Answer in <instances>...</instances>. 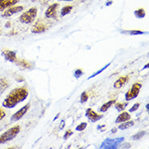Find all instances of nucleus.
<instances>
[{"label":"nucleus","instance_id":"obj_25","mask_svg":"<svg viewBox=\"0 0 149 149\" xmlns=\"http://www.w3.org/2000/svg\"><path fill=\"white\" fill-rule=\"evenodd\" d=\"M86 126H87V124L86 122H82V123H81L80 125H78L77 126L76 130L77 131H82V130H84L86 128Z\"/></svg>","mask_w":149,"mask_h":149},{"label":"nucleus","instance_id":"obj_6","mask_svg":"<svg viewBox=\"0 0 149 149\" xmlns=\"http://www.w3.org/2000/svg\"><path fill=\"white\" fill-rule=\"evenodd\" d=\"M30 108V104L29 103L27 104H25L23 107V108H21V109L19 110V111H17L16 113H14L13 115L11 117V121L13 122V121H18V120H20L21 117H23L25 113L28 112V110Z\"/></svg>","mask_w":149,"mask_h":149},{"label":"nucleus","instance_id":"obj_16","mask_svg":"<svg viewBox=\"0 0 149 149\" xmlns=\"http://www.w3.org/2000/svg\"><path fill=\"white\" fill-rule=\"evenodd\" d=\"M134 125V122L133 121H124V122H122V124L118 126V129L121 130H124L126 129H129L130 127H131V126H133Z\"/></svg>","mask_w":149,"mask_h":149},{"label":"nucleus","instance_id":"obj_29","mask_svg":"<svg viewBox=\"0 0 149 149\" xmlns=\"http://www.w3.org/2000/svg\"><path fill=\"white\" fill-rule=\"evenodd\" d=\"M6 116V114H5V112H4L3 110L2 109H0V120H2L4 117Z\"/></svg>","mask_w":149,"mask_h":149},{"label":"nucleus","instance_id":"obj_22","mask_svg":"<svg viewBox=\"0 0 149 149\" xmlns=\"http://www.w3.org/2000/svg\"><path fill=\"white\" fill-rule=\"evenodd\" d=\"M145 131H140V132H139V133H137L136 134L131 136V139H134V140H139V139H142V138L143 137V136L145 135Z\"/></svg>","mask_w":149,"mask_h":149},{"label":"nucleus","instance_id":"obj_4","mask_svg":"<svg viewBox=\"0 0 149 149\" xmlns=\"http://www.w3.org/2000/svg\"><path fill=\"white\" fill-rule=\"evenodd\" d=\"M38 10L36 8H31L28 11L24 12L20 16V21L24 24H30L33 23L37 16Z\"/></svg>","mask_w":149,"mask_h":149},{"label":"nucleus","instance_id":"obj_28","mask_svg":"<svg viewBox=\"0 0 149 149\" xmlns=\"http://www.w3.org/2000/svg\"><path fill=\"white\" fill-rule=\"evenodd\" d=\"M139 103L135 104L134 105L131 109H130V113H133V112H135V111H136V110L139 109Z\"/></svg>","mask_w":149,"mask_h":149},{"label":"nucleus","instance_id":"obj_18","mask_svg":"<svg viewBox=\"0 0 149 149\" xmlns=\"http://www.w3.org/2000/svg\"><path fill=\"white\" fill-rule=\"evenodd\" d=\"M16 64L19 65L20 67L23 68V69H30L31 68V65L29 64V62L24 60H20V61H16Z\"/></svg>","mask_w":149,"mask_h":149},{"label":"nucleus","instance_id":"obj_17","mask_svg":"<svg viewBox=\"0 0 149 149\" xmlns=\"http://www.w3.org/2000/svg\"><path fill=\"white\" fill-rule=\"evenodd\" d=\"M115 104V100H109L108 101L107 103H105L104 104L101 106V108L100 109V111L101 113H105L106 111H108V109L112 106L113 104Z\"/></svg>","mask_w":149,"mask_h":149},{"label":"nucleus","instance_id":"obj_27","mask_svg":"<svg viewBox=\"0 0 149 149\" xmlns=\"http://www.w3.org/2000/svg\"><path fill=\"white\" fill-rule=\"evenodd\" d=\"M72 134H73V131L72 130H67L65 132V135H64V139H68Z\"/></svg>","mask_w":149,"mask_h":149},{"label":"nucleus","instance_id":"obj_2","mask_svg":"<svg viewBox=\"0 0 149 149\" xmlns=\"http://www.w3.org/2000/svg\"><path fill=\"white\" fill-rule=\"evenodd\" d=\"M20 130V126L16 125V126H14L11 129L8 130L7 131H5L3 134H2L0 135V144L5 143L7 142L12 140L13 139H15L17 136V134H19Z\"/></svg>","mask_w":149,"mask_h":149},{"label":"nucleus","instance_id":"obj_5","mask_svg":"<svg viewBox=\"0 0 149 149\" xmlns=\"http://www.w3.org/2000/svg\"><path fill=\"white\" fill-rule=\"evenodd\" d=\"M142 87V85L140 83H134V84L131 86V88L130 89V91L128 92H126L125 94V100L130 101L131 100L135 99L136 97L139 95V91H140V89Z\"/></svg>","mask_w":149,"mask_h":149},{"label":"nucleus","instance_id":"obj_20","mask_svg":"<svg viewBox=\"0 0 149 149\" xmlns=\"http://www.w3.org/2000/svg\"><path fill=\"white\" fill-rule=\"evenodd\" d=\"M72 9H73L72 6H65V7H64L61 10V16H65L66 15H68L69 13L71 12Z\"/></svg>","mask_w":149,"mask_h":149},{"label":"nucleus","instance_id":"obj_33","mask_svg":"<svg viewBox=\"0 0 149 149\" xmlns=\"http://www.w3.org/2000/svg\"><path fill=\"white\" fill-rule=\"evenodd\" d=\"M111 3H112V2H109V3H107V4H106V5L108 6V5H110Z\"/></svg>","mask_w":149,"mask_h":149},{"label":"nucleus","instance_id":"obj_21","mask_svg":"<svg viewBox=\"0 0 149 149\" xmlns=\"http://www.w3.org/2000/svg\"><path fill=\"white\" fill-rule=\"evenodd\" d=\"M127 105H128V102H125V103H117V104L115 105V108L117 109V111L121 112V111H123L127 107Z\"/></svg>","mask_w":149,"mask_h":149},{"label":"nucleus","instance_id":"obj_32","mask_svg":"<svg viewBox=\"0 0 149 149\" xmlns=\"http://www.w3.org/2000/svg\"><path fill=\"white\" fill-rule=\"evenodd\" d=\"M59 116H60V114H58V115H57L56 117H55V118H54V120H56V119H57V118L59 117Z\"/></svg>","mask_w":149,"mask_h":149},{"label":"nucleus","instance_id":"obj_7","mask_svg":"<svg viewBox=\"0 0 149 149\" xmlns=\"http://www.w3.org/2000/svg\"><path fill=\"white\" fill-rule=\"evenodd\" d=\"M86 117H87L89 121H91V122H96L103 118V115L98 114L95 111H93L91 109H88L86 111Z\"/></svg>","mask_w":149,"mask_h":149},{"label":"nucleus","instance_id":"obj_30","mask_svg":"<svg viewBox=\"0 0 149 149\" xmlns=\"http://www.w3.org/2000/svg\"><path fill=\"white\" fill-rule=\"evenodd\" d=\"M121 148H130V143H125L124 145H122L121 147Z\"/></svg>","mask_w":149,"mask_h":149},{"label":"nucleus","instance_id":"obj_12","mask_svg":"<svg viewBox=\"0 0 149 149\" xmlns=\"http://www.w3.org/2000/svg\"><path fill=\"white\" fill-rule=\"evenodd\" d=\"M128 80H129V77L128 76L121 77L120 78H118V79L115 81V83L113 84V87L117 89L121 88V87H122V86L127 82V81Z\"/></svg>","mask_w":149,"mask_h":149},{"label":"nucleus","instance_id":"obj_19","mask_svg":"<svg viewBox=\"0 0 149 149\" xmlns=\"http://www.w3.org/2000/svg\"><path fill=\"white\" fill-rule=\"evenodd\" d=\"M134 14L137 18H143L146 15L145 11L143 8H139V9L136 10L135 12H134Z\"/></svg>","mask_w":149,"mask_h":149},{"label":"nucleus","instance_id":"obj_23","mask_svg":"<svg viewBox=\"0 0 149 149\" xmlns=\"http://www.w3.org/2000/svg\"><path fill=\"white\" fill-rule=\"evenodd\" d=\"M111 65V63H109V64H108V65H105V66H104V67L103 68V69H100L99 71H97L96 73H94V74H92V75H91V77H89L88 79H91V78H92V77H94L97 76L98 74H100V73H102V72H103V71H104L105 69H107V68H108V67H109V65Z\"/></svg>","mask_w":149,"mask_h":149},{"label":"nucleus","instance_id":"obj_1","mask_svg":"<svg viewBox=\"0 0 149 149\" xmlns=\"http://www.w3.org/2000/svg\"><path fill=\"white\" fill-rule=\"evenodd\" d=\"M28 90L25 87H18L12 90L3 102V106L7 109H13L18 104L26 100L28 97Z\"/></svg>","mask_w":149,"mask_h":149},{"label":"nucleus","instance_id":"obj_15","mask_svg":"<svg viewBox=\"0 0 149 149\" xmlns=\"http://www.w3.org/2000/svg\"><path fill=\"white\" fill-rule=\"evenodd\" d=\"M123 33H127L130 34L131 36H136V35H141V34H145L148 33V32H143L141 30H137V29H132V30H125V31H122Z\"/></svg>","mask_w":149,"mask_h":149},{"label":"nucleus","instance_id":"obj_35","mask_svg":"<svg viewBox=\"0 0 149 149\" xmlns=\"http://www.w3.org/2000/svg\"><path fill=\"white\" fill-rule=\"evenodd\" d=\"M116 130H116V129L112 130V131H113V132H116Z\"/></svg>","mask_w":149,"mask_h":149},{"label":"nucleus","instance_id":"obj_14","mask_svg":"<svg viewBox=\"0 0 149 149\" xmlns=\"http://www.w3.org/2000/svg\"><path fill=\"white\" fill-rule=\"evenodd\" d=\"M130 115L129 113H127V112H123V113H121L118 117H117V119H116V123H121V122H124V121H129L130 120Z\"/></svg>","mask_w":149,"mask_h":149},{"label":"nucleus","instance_id":"obj_31","mask_svg":"<svg viewBox=\"0 0 149 149\" xmlns=\"http://www.w3.org/2000/svg\"><path fill=\"white\" fill-rule=\"evenodd\" d=\"M65 121H61V125H60V129H61V130L64 129V127H65Z\"/></svg>","mask_w":149,"mask_h":149},{"label":"nucleus","instance_id":"obj_11","mask_svg":"<svg viewBox=\"0 0 149 149\" xmlns=\"http://www.w3.org/2000/svg\"><path fill=\"white\" fill-rule=\"evenodd\" d=\"M3 55L7 61L10 62H16V54L15 52L9 51V50H4L3 52Z\"/></svg>","mask_w":149,"mask_h":149},{"label":"nucleus","instance_id":"obj_26","mask_svg":"<svg viewBox=\"0 0 149 149\" xmlns=\"http://www.w3.org/2000/svg\"><path fill=\"white\" fill-rule=\"evenodd\" d=\"M82 74H83L82 70L80 69H77L76 71H75V73H74V77H75L76 78H79L80 77L82 76Z\"/></svg>","mask_w":149,"mask_h":149},{"label":"nucleus","instance_id":"obj_9","mask_svg":"<svg viewBox=\"0 0 149 149\" xmlns=\"http://www.w3.org/2000/svg\"><path fill=\"white\" fill-rule=\"evenodd\" d=\"M58 7H59L58 3L52 4L45 12L46 17L47 18H55L56 16V10Z\"/></svg>","mask_w":149,"mask_h":149},{"label":"nucleus","instance_id":"obj_24","mask_svg":"<svg viewBox=\"0 0 149 149\" xmlns=\"http://www.w3.org/2000/svg\"><path fill=\"white\" fill-rule=\"evenodd\" d=\"M87 100H88V95H87L86 91L81 93V103L84 104L87 101Z\"/></svg>","mask_w":149,"mask_h":149},{"label":"nucleus","instance_id":"obj_8","mask_svg":"<svg viewBox=\"0 0 149 149\" xmlns=\"http://www.w3.org/2000/svg\"><path fill=\"white\" fill-rule=\"evenodd\" d=\"M24 8L22 6H16V7H12V8H10L5 10V12L3 13L2 16L4 17V18H8V17H11L12 15L16 14V13H18V12H20Z\"/></svg>","mask_w":149,"mask_h":149},{"label":"nucleus","instance_id":"obj_10","mask_svg":"<svg viewBox=\"0 0 149 149\" xmlns=\"http://www.w3.org/2000/svg\"><path fill=\"white\" fill-rule=\"evenodd\" d=\"M19 0H0V12L15 5Z\"/></svg>","mask_w":149,"mask_h":149},{"label":"nucleus","instance_id":"obj_13","mask_svg":"<svg viewBox=\"0 0 149 149\" xmlns=\"http://www.w3.org/2000/svg\"><path fill=\"white\" fill-rule=\"evenodd\" d=\"M46 26H45L44 24H34L33 26L31 29V32L33 33H43L46 31Z\"/></svg>","mask_w":149,"mask_h":149},{"label":"nucleus","instance_id":"obj_3","mask_svg":"<svg viewBox=\"0 0 149 149\" xmlns=\"http://www.w3.org/2000/svg\"><path fill=\"white\" fill-rule=\"evenodd\" d=\"M124 138H115V139H107L101 143L100 148L102 149H116L121 145L124 141Z\"/></svg>","mask_w":149,"mask_h":149},{"label":"nucleus","instance_id":"obj_34","mask_svg":"<svg viewBox=\"0 0 149 149\" xmlns=\"http://www.w3.org/2000/svg\"><path fill=\"white\" fill-rule=\"evenodd\" d=\"M61 1H67V2H69V1H73V0H61Z\"/></svg>","mask_w":149,"mask_h":149}]
</instances>
